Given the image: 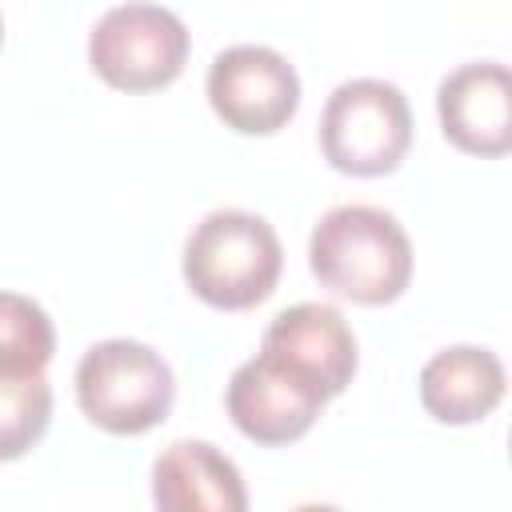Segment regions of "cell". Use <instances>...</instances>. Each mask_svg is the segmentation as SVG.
Here are the masks:
<instances>
[{
	"mask_svg": "<svg viewBox=\"0 0 512 512\" xmlns=\"http://www.w3.org/2000/svg\"><path fill=\"white\" fill-rule=\"evenodd\" d=\"M208 104L232 132L272 136L300 108V76L276 48L232 44L208 68Z\"/></svg>",
	"mask_w": 512,
	"mask_h": 512,
	"instance_id": "obj_6",
	"label": "cell"
},
{
	"mask_svg": "<svg viewBox=\"0 0 512 512\" xmlns=\"http://www.w3.org/2000/svg\"><path fill=\"white\" fill-rule=\"evenodd\" d=\"M260 352H268L288 372L316 384L328 400L340 396L352 384V372H356V336L332 304H312L308 300V304L284 308L268 324V332L260 340Z\"/></svg>",
	"mask_w": 512,
	"mask_h": 512,
	"instance_id": "obj_8",
	"label": "cell"
},
{
	"mask_svg": "<svg viewBox=\"0 0 512 512\" xmlns=\"http://www.w3.org/2000/svg\"><path fill=\"white\" fill-rule=\"evenodd\" d=\"M0 36H4V28H0Z\"/></svg>",
	"mask_w": 512,
	"mask_h": 512,
	"instance_id": "obj_14",
	"label": "cell"
},
{
	"mask_svg": "<svg viewBox=\"0 0 512 512\" xmlns=\"http://www.w3.org/2000/svg\"><path fill=\"white\" fill-rule=\"evenodd\" d=\"M436 112L444 136L468 156H504L512 148V76L496 60L464 64L440 80Z\"/></svg>",
	"mask_w": 512,
	"mask_h": 512,
	"instance_id": "obj_9",
	"label": "cell"
},
{
	"mask_svg": "<svg viewBox=\"0 0 512 512\" xmlns=\"http://www.w3.org/2000/svg\"><path fill=\"white\" fill-rule=\"evenodd\" d=\"M312 276L352 304H392L412 280V240L400 220L372 204H340L308 240Z\"/></svg>",
	"mask_w": 512,
	"mask_h": 512,
	"instance_id": "obj_1",
	"label": "cell"
},
{
	"mask_svg": "<svg viewBox=\"0 0 512 512\" xmlns=\"http://www.w3.org/2000/svg\"><path fill=\"white\" fill-rule=\"evenodd\" d=\"M224 404H228L232 424L248 440L280 448V444L300 440L316 424L328 396L316 384H308L304 376L288 372L268 352H256L252 360H244L232 372Z\"/></svg>",
	"mask_w": 512,
	"mask_h": 512,
	"instance_id": "obj_7",
	"label": "cell"
},
{
	"mask_svg": "<svg viewBox=\"0 0 512 512\" xmlns=\"http://www.w3.org/2000/svg\"><path fill=\"white\" fill-rule=\"evenodd\" d=\"M52 420V388L44 372L4 376L0 372V460H20L40 444Z\"/></svg>",
	"mask_w": 512,
	"mask_h": 512,
	"instance_id": "obj_13",
	"label": "cell"
},
{
	"mask_svg": "<svg viewBox=\"0 0 512 512\" xmlns=\"http://www.w3.org/2000/svg\"><path fill=\"white\" fill-rule=\"evenodd\" d=\"M188 48L192 40L176 12L132 0L96 20L88 36V64L120 92H156L184 72Z\"/></svg>",
	"mask_w": 512,
	"mask_h": 512,
	"instance_id": "obj_5",
	"label": "cell"
},
{
	"mask_svg": "<svg viewBox=\"0 0 512 512\" xmlns=\"http://www.w3.org/2000/svg\"><path fill=\"white\" fill-rule=\"evenodd\" d=\"M412 144V108L388 80H344L320 116V148L336 172L384 176Z\"/></svg>",
	"mask_w": 512,
	"mask_h": 512,
	"instance_id": "obj_4",
	"label": "cell"
},
{
	"mask_svg": "<svg viewBox=\"0 0 512 512\" xmlns=\"http://www.w3.org/2000/svg\"><path fill=\"white\" fill-rule=\"evenodd\" d=\"M504 400V364L476 344L436 352L420 368V404L440 424H476Z\"/></svg>",
	"mask_w": 512,
	"mask_h": 512,
	"instance_id": "obj_11",
	"label": "cell"
},
{
	"mask_svg": "<svg viewBox=\"0 0 512 512\" xmlns=\"http://www.w3.org/2000/svg\"><path fill=\"white\" fill-rule=\"evenodd\" d=\"M172 396V368L140 340H100L76 364L80 412L112 436H140L156 428L168 416Z\"/></svg>",
	"mask_w": 512,
	"mask_h": 512,
	"instance_id": "obj_3",
	"label": "cell"
},
{
	"mask_svg": "<svg viewBox=\"0 0 512 512\" xmlns=\"http://www.w3.org/2000/svg\"><path fill=\"white\" fill-rule=\"evenodd\" d=\"M284 268L280 236L264 216L220 208L208 212L184 244L188 288L224 312H244L272 296Z\"/></svg>",
	"mask_w": 512,
	"mask_h": 512,
	"instance_id": "obj_2",
	"label": "cell"
},
{
	"mask_svg": "<svg viewBox=\"0 0 512 512\" xmlns=\"http://www.w3.org/2000/svg\"><path fill=\"white\" fill-rule=\"evenodd\" d=\"M152 500L164 512H244L240 468L208 440H176L152 464Z\"/></svg>",
	"mask_w": 512,
	"mask_h": 512,
	"instance_id": "obj_10",
	"label": "cell"
},
{
	"mask_svg": "<svg viewBox=\"0 0 512 512\" xmlns=\"http://www.w3.org/2000/svg\"><path fill=\"white\" fill-rule=\"evenodd\" d=\"M56 352V328L48 312L20 292H0V372L32 376L44 372Z\"/></svg>",
	"mask_w": 512,
	"mask_h": 512,
	"instance_id": "obj_12",
	"label": "cell"
}]
</instances>
